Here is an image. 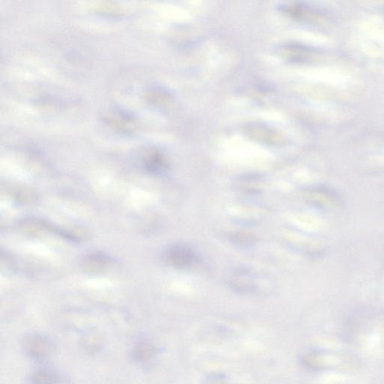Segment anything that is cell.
I'll list each match as a JSON object with an SVG mask.
<instances>
[{
    "label": "cell",
    "mask_w": 384,
    "mask_h": 384,
    "mask_svg": "<svg viewBox=\"0 0 384 384\" xmlns=\"http://www.w3.org/2000/svg\"><path fill=\"white\" fill-rule=\"evenodd\" d=\"M24 349L30 357L41 360L52 353V345L45 337L33 334L24 340Z\"/></svg>",
    "instance_id": "1"
},
{
    "label": "cell",
    "mask_w": 384,
    "mask_h": 384,
    "mask_svg": "<svg viewBox=\"0 0 384 384\" xmlns=\"http://www.w3.org/2000/svg\"><path fill=\"white\" fill-rule=\"evenodd\" d=\"M167 262L175 267H188L197 261L195 253L182 245L173 246L165 253Z\"/></svg>",
    "instance_id": "2"
},
{
    "label": "cell",
    "mask_w": 384,
    "mask_h": 384,
    "mask_svg": "<svg viewBox=\"0 0 384 384\" xmlns=\"http://www.w3.org/2000/svg\"><path fill=\"white\" fill-rule=\"evenodd\" d=\"M56 375L48 370H39L33 373L30 377L31 384H57Z\"/></svg>",
    "instance_id": "3"
},
{
    "label": "cell",
    "mask_w": 384,
    "mask_h": 384,
    "mask_svg": "<svg viewBox=\"0 0 384 384\" xmlns=\"http://www.w3.org/2000/svg\"><path fill=\"white\" fill-rule=\"evenodd\" d=\"M107 259L101 255H90L86 258L85 265L90 272H98L103 270L107 264Z\"/></svg>",
    "instance_id": "4"
},
{
    "label": "cell",
    "mask_w": 384,
    "mask_h": 384,
    "mask_svg": "<svg viewBox=\"0 0 384 384\" xmlns=\"http://www.w3.org/2000/svg\"><path fill=\"white\" fill-rule=\"evenodd\" d=\"M145 166L147 170L149 172L158 173L165 169L166 162L161 156L153 155L148 158Z\"/></svg>",
    "instance_id": "5"
},
{
    "label": "cell",
    "mask_w": 384,
    "mask_h": 384,
    "mask_svg": "<svg viewBox=\"0 0 384 384\" xmlns=\"http://www.w3.org/2000/svg\"><path fill=\"white\" fill-rule=\"evenodd\" d=\"M153 354V347L148 343H141L135 350L136 360L140 362L147 361L151 358Z\"/></svg>",
    "instance_id": "6"
}]
</instances>
